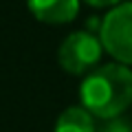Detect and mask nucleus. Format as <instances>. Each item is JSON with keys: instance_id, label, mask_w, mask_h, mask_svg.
I'll list each match as a JSON object with an SVG mask.
<instances>
[{"instance_id": "obj_7", "label": "nucleus", "mask_w": 132, "mask_h": 132, "mask_svg": "<svg viewBox=\"0 0 132 132\" xmlns=\"http://www.w3.org/2000/svg\"><path fill=\"white\" fill-rule=\"evenodd\" d=\"M104 132H132V128L121 123V121H117V119H112V123H108L104 128Z\"/></svg>"}, {"instance_id": "obj_2", "label": "nucleus", "mask_w": 132, "mask_h": 132, "mask_svg": "<svg viewBox=\"0 0 132 132\" xmlns=\"http://www.w3.org/2000/svg\"><path fill=\"white\" fill-rule=\"evenodd\" d=\"M99 40L119 64L132 66V2H121L104 15Z\"/></svg>"}, {"instance_id": "obj_4", "label": "nucleus", "mask_w": 132, "mask_h": 132, "mask_svg": "<svg viewBox=\"0 0 132 132\" xmlns=\"http://www.w3.org/2000/svg\"><path fill=\"white\" fill-rule=\"evenodd\" d=\"M81 0H27L33 18L44 24H66L79 13Z\"/></svg>"}, {"instance_id": "obj_1", "label": "nucleus", "mask_w": 132, "mask_h": 132, "mask_svg": "<svg viewBox=\"0 0 132 132\" xmlns=\"http://www.w3.org/2000/svg\"><path fill=\"white\" fill-rule=\"evenodd\" d=\"M79 101L97 119H117L132 104V71L119 62L93 68L79 86Z\"/></svg>"}, {"instance_id": "obj_3", "label": "nucleus", "mask_w": 132, "mask_h": 132, "mask_svg": "<svg viewBox=\"0 0 132 132\" xmlns=\"http://www.w3.org/2000/svg\"><path fill=\"white\" fill-rule=\"evenodd\" d=\"M104 44L88 31H75L66 35L57 48V62L68 75H88L101 60Z\"/></svg>"}, {"instance_id": "obj_6", "label": "nucleus", "mask_w": 132, "mask_h": 132, "mask_svg": "<svg viewBox=\"0 0 132 132\" xmlns=\"http://www.w3.org/2000/svg\"><path fill=\"white\" fill-rule=\"evenodd\" d=\"M86 5H90V7H95V9H106V7H117V5H121L123 0H84Z\"/></svg>"}, {"instance_id": "obj_5", "label": "nucleus", "mask_w": 132, "mask_h": 132, "mask_svg": "<svg viewBox=\"0 0 132 132\" xmlns=\"http://www.w3.org/2000/svg\"><path fill=\"white\" fill-rule=\"evenodd\" d=\"M53 132H97V130H95L93 114L84 106H68L66 110L60 112Z\"/></svg>"}]
</instances>
